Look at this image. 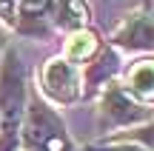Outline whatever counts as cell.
Here are the masks:
<instances>
[{"mask_svg": "<svg viewBox=\"0 0 154 151\" xmlns=\"http://www.w3.org/2000/svg\"><path fill=\"white\" fill-rule=\"evenodd\" d=\"M43 91L57 103H72L80 94V80L77 71L69 60L63 57H51L43 66Z\"/></svg>", "mask_w": 154, "mask_h": 151, "instance_id": "4", "label": "cell"}, {"mask_svg": "<svg viewBox=\"0 0 154 151\" xmlns=\"http://www.w3.org/2000/svg\"><path fill=\"white\" fill-rule=\"evenodd\" d=\"M117 68H120L117 54H114L111 49H100L97 57L88 63V71H86V86H88V91H94L97 86H103L106 80L117 71Z\"/></svg>", "mask_w": 154, "mask_h": 151, "instance_id": "7", "label": "cell"}, {"mask_svg": "<svg viewBox=\"0 0 154 151\" xmlns=\"http://www.w3.org/2000/svg\"><path fill=\"white\" fill-rule=\"evenodd\" d=\"M51 3L54 0H17V17H23L29 26H37L51 11Z\"/></svg>", "mask_w": 154, "mask_h": 151, "instance_id": "10", "label": "cell"}, {"mask_svg": "<svg viewBox=\"0 0 154 151\" xmlns=\"http://www.w3.org/2000/svg\"><path fill=\"white\" fill-rule=\"evenodd\" d=\"M0 51H3V37H0Z\"/></svg>", "mask_w": 154, "mask_h": 151, "instance_id": "14", "label": "cell"}, {"mask_svg": "<svg viewBox=\"0 0 154 151\" xmlns=\"http://www.w3.org/2000/svg\"><path fill=\"white\" fill-rule=\"evenodd\" d=\"M0 20L6 23L17 20V0H0Z\"/></svg>", "mask_w": 154, "mask_h": 151, "instance_id": "11", "label": "cell"}, {"mask_svg": "<svg viewBox=\"0 0 154 151\" xmlns=\"http://www.w3.org/2000/svg\"><path fill=\"white\" fill-rule=\"evenodd\" d=\"M100 114H103V123L106 125H111V128H123V125H131V123L146 120V117H149V108L140 106L128 91L111 86V89H106V94H103Z\"/></svg>", "mask_w": 154, "mask_h": 151, "instance_id": "3", "label": "cell"}, {"mask_svg": "<svg viewBox=\"0 0 154 151\" xmlns=\"http://www.w3.org/2000/svg\"><path fill=\"white\" fill-rule=\"evenodd\" d=\"M23 140L32 151H74L60 117L49 106H43L40 100H32V106L26 111Z\"/></svg>", "mask_w": 154, "mask_h": 151, "instance_id": "2", "label": "cell"}, {"mask_svg": "<svg viewBox=\"0 0 154 151\" xmlns=\"http://www.w3.org/2000/svg\"><path fill=\"white\" fill-rule=\"evenodd\" d=\"M128 91L140 100H154V60H137L126 74Z\"/></svg>", "mask_w": 154, "mask_h": 151, "instance_id": "6", "label": "cell"}, {"mask_svg": "<svg viewBox=\"0 0 154 151\" xmlns=\"http://www.w3.org/2000/svg\"><path fill=\"white\" fill-rule=\"evenodd\" d=\"M114 43L123 49H140L151 51L154 49V14L151 11H140L126 20V26L114 34Z\"/></svg>", "mask_w": 154, "mask_h": 151, "instance_id": "5", "label": "cell"}, {"mask_svg": "<svg viewBox=\"0 0 154 151\" xmlns=\"http://www.w3.org/2000/svg\"><path fill=\"white\" fill-rule=\"evenodd\" d=\"M57 23L69 32H83L88 26V9L83 0H60L57 3Z\"/></svg>", "mask_w": 154, "mask_h": 151, "instance_id": "9", "label": "cell"}, {"mask_svg": "<svg viewBox=\"0 0 154 151\" xmlns=\"http://www.w3.org/2000/svg\"><path fill=\"white\" fill-rule=\"evenodd\" d=\"M100 151H143V148H134L131 146V148H100Z\"/></svg>", "mask_w": 154, "mask_h": 151, "instance_id": "13", "label": "cell"}, {"mask_svg": "<svg viewBox=\"0 0 154 151\" xmlns=\"http://www.w3.org/2000/svg\"><path fill=\"white\" fill-rule=\"evenodd\" d=\"M26 120V66L14 49L0 60V151H14Z\"/></svg>", "mask_w": 154, "mask_h": 151, "instance_id": "1", "label": "cell"}, {"mask_svg": "<svg viewBox=\"0 0 154 151\" xmlns=\"http://www.w3.org/2000/svg\"><path fill=\"white\" fill-rule=\"evenodd\" d=\"M97 51H100V40H97V34L88 32V29H83V32H72V37H69V43H66V57H69V63L91 60Z\"/></svg>", "mask_w": 154, "mask_h": 151, "instance_id": "8", "label": "cell"}, {"mask_svg": "<svg viewBox=\"0 0 154 151\" xmlns=\"http://www.w3.org/2000/svg\"><path fill=\"white\" fill-rule=\"evenodd\" d=\"M128 137H131V140H140V143H146V146L154 148V125H146V128H137V131H128Z\"/></svg>", "mask_w": 154, "mask_h": 151, "instance_id": "12", "label": "cell"}]
</instances>
